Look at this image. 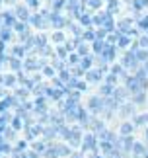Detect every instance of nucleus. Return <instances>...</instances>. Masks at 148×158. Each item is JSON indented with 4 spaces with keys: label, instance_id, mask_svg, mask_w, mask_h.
<instances>
[{
    "label": "nucleus",
    "instance_id": "nucleus-10",
    "mask_svg": "<svg viewBox=\"0 0 148 158\" xmlns=\"http://www.w3.org/2000/svg\"><path fill=\"white\" fill-rule=\"evenodd\" d=\"M121 111H123V115H131V113H133V106H125Z\"/></svg>",
    "mask_w": 148,
    "mask_h": 158
},
{
    "label": "nucleus",
    "instance_id": "nucleus-15",
    "mask_svg": "<svg viewBox=\"0 0 148 158\" xmlns=\"http://www.w3.org/2000/svg\"><path fill=\"white\" fill-rule=\"evenodd\" d=\"M101 94H111V86H103L101 88Z\"/></svg>",
    "mask_w": 148,
    "mask_h": 158
},
{
    "label": "nucleus",
    "instance_id": "nucleus-13",
    "mask_svg": "<svg viewBox=\"0 0 148 158\" xmlns=\"http://www.w3.org/2000/svg\"><path fill=\"white\" fill-rule=\"evenodd\" d=\"M94 49L96 51H101L103 49V43H101V41H96V43H94Z\"/></svg>",
    "mask_w": 148,
    "mask_h": 158
},
{
    "label": "nucleus",
    "instance_id": "nucleus-3",
    "mask_svg": "<svg viewBox=\"0 0 148 158\" xmlns=\"http://www.w3.org/2000/svg\"><path fill=\"white\" fill-rule=\"evenodd\" d=\"M131 133H133V123H123L121 125V135L123 137H131Z\"/></svg>",
    "mask_w": 148,
    "mask_h": 158
},
{
    "label": "nucleus",
    "instance_id": "nucleus-8",
    "mask_svg": "<svg viewBox=\"0 0 148 158\" xmlns=\"http://www.w3.org/2000/svg\"><path fill=\"white\" fill-rule=\"evenodd\" d=\"M117 41H119V45H121V47H127V45H129V37H127V35H123V33L119 35V37H117Z\"/></svg>",
    "mask_w": 148,
    "mask_h": 158
},
{
    "label": "nucleus",
    "instance_id": "nucleus-4",
    "mask_svg": "<svg viewBox=\"0 0 148 158\" xmlns=\"http://www.w3.org/2000/svg\"><path fill=\"white\" fill-rule=\"evenodd\" d=\"M133 152H134V156H144V154H146V148H144L140 143H134V147H133Z\"/></svg>",
    "mask_w": 148,
    "mask_h": 158
},
{
    "label": "nucleus",
    "instance_id": "nucleus-16",
    "mask_svg": "<svg viewBox=\"0 0 148 158\" xmlns=\"http://www.w3.org/2000/svg\"><path fill=\"white\" fill-rule=\"evenodd\" d=\"M82 64H84V69H88V66L92 64V59H84V63H82Z\"/></svg>",
    "mask_w": 148,
    "mask_h": 158
},
{
    "label": "nucleus",
    "instance_id": "nucleus-2",
    "mask_svg": "<svg viewBox=\"0 0 148 158\" xmlns=\"http://www.w3.org/2000/svg\"><path fill=\"white\" fill-rule=\"evenodd\" d=\"M121 147H123V150H127V152H129V150H133V147H134L133 137H125V139L121 141Z\"/></svg>",
    "mask_w": 148,
    "mask_h": 158
},
{
    "label": "nucleus",
    "instance_id": "nucleus-1",
    "mask_svg": "<svg viewBox=\"0 0 148 158\" xmlns=\"http://www.w3.org/2000/svg\"><path fill=\"white\" fill-rule=\"evenodd\" d=\"M96 148H97L96 137L94 135H86L84 137V143H82V150H96Z\"/></svg>",
    "mask_w": 148,
    "mask_h": 158
},
{
    "label": "nucleus",
    "instance_id": "nucleus-20",
    "mask_svg": "<svg viewBox=\"0 0 148 158\" xmlns=\"http://www.w3.org/2000/svg\"><path fill=\"white\" fill-rule=\"evenodd\" d=\"M26 158H37V154L35 152H29V154H26Z\"/></svg>",
    "mask_w": 148,
    "mask_h": 158
},
{
    "label": "nucleus",
    "instance_id": "nucleus-22",
    "mask_svg": "<svg viewBox=\"0 0 148 158\" xmlns=\"http://www.w3.org/2000/svg\"><path fill=\"white\" fill-rule=\"evenodd\" d=\"M146 72H148V63H146Z\"/></svg>",
    "mask_w": 148,
    "mask_h": 158
},
{
    "label": "nucleus",
    "instance_id": "nucleus-5",
    "mask_svg": "<svg viewBox=\"0 0 148 158\" xmlns=\"http://www.w3.org/2000/svg\"><path fill=\"white\" fill-rule=\"evenodd\" d=\"M146 123H148V113L138 115V117H134V125H146Z\"/></svg>",
    "mask_w": 148,
    "mask_h": 158
},
{
    "label": "nucleus",
    "instance_id": "nucleus-17",
    "mask_svg": "<svg viewBox=\"0 0 148 158\" xmlns=\"http://www.w3.org/2000/svg\"><path fill=\"white\" fill-rule=\"evenodd\" d=\"M90 20H92V18H90V16H86V14L82 16V23H90Z\"/></svg>",
    "mask_w": 148,
    "mask_h": 158
},
{
    "label": "nucleus",
    "instance_id": "nucleus-6",
    "mask_svg": "<svg viewBox=\"0 0 148 158\" xmlns=\"http://www.w3.org/2000/svg\"><path fill=\"white\" fill-rule=\"evenodd\" d=\"M144 102H146V94L144 92H138V94H134V104H144Z\"/></svg>",
    "mask_w": 148,
    "mask_h": 158
},
{
    "label": "nucleus",
    "instance_id": "nucleus-11",
    "mask_svg": "<svg viewBox=\"0 0 148 158\" xmlns=\"http://www.w3.org/2000/svg\"><path fill=\"white\" fill-rule=\"evenodd\" d=\"M35 150H37V152H45L47 148H45V144H43V143H37L35 144Z\"/></svg>",
    "mask_w": 148,
    "mask_h": 158
},
{
    "label": "nucleus",
    "instance_id": "nucleus-19",
    "mask_svg": "<svg viewBox=\"0 0 148 158\" xmlns=\"http://www.w3.org/2000/svg\"><path fill=\"white\" fill-rule=\"evenodd\" d=\"M138 43H140V45H148V37H142V39L138 41Z\"/></svg>",
    "mask_w": 148,
    "mask_h": 158
},
{
    "label": "nucleus",
    "instance_id": "nucleus-9",
    "mask_svg": "<svg viewBox=\"0 0 148 158\" xmlns=\"http://www.w3.org/2000/svg\"><path fill=\"white\" fill-rule=\"evenodd\" d=\"M88 78H90V80H100V78H101V72H90Z\"/></svg>",
    "mask_w": 148,
    "mask_h": 158
},
{
    "label": "nucleus",
    "instance_id": "nucleus-7",
    "mask_svg": "<svg viewBox=\"0 0 148 158\" xmlns=\"http://www.w3.org/2000/svg\"><path fill=\"white\" fill-rule=\"evenodd\" d=\"M134 55H137V60H146L148 59V51H134Z\"/></svg>",
    "mask_w": 148,
    "mask_h": 158
},
{
    "label": "nucleus",
    "instance_id": "nucleus-12",
    "mask_svg": "<svg viewBox=\"0 0 148 158\" xmlns=\"http://www.w3.org/2000/svg\"><path fill=\"white\" fill-rule=\"evenodd\" d=\"M90 6H92V8H100L101 2H100V0H90Z\"/></svg>",
    "mask_w": 148,
    "mask_h": 158
},
{
    "label": "nucleus",
    "instance_id": "nucleus-21",
    "mask_svg": "<svg viewBox=\"0 0 148 158\" xmlns=\"http://www.w3.org/2000/svg\"><path fill=\"white\" fill-rule=\"evenodd\" d=\"M144 135H146V141H148V127H146V133H144Z\"/></svg>",
    "mask_w": 148,
    "mask_h": 158
},
{
    "label": "nucleus",
    "instance_id": "nucleus-14",
    "mask_svg": "<svg viewBox=\"0 0 148 158\" xmlns=\"http://www.w3.org/2000/svg\"><path fill=\"white\" fill-rule=\"evenodd\" d=\"M94 35H96L94 31H86L84 33V39H94Z\"/></svg>",
    "mask_w": 148,
    "mask_h": 158
},
{
    "label": "nucleus",
    "instance_id": "nucleus-18",
    "mask_svg": "<svg viewBox=\"0 0 148 158\" xmlns=\"http://www.w3.org/2000/svg\"><path fill=\"white\" fill-rule=\"evenodd\" d=\"M140 27H148V18H144V20L140 22Z\"/></svg>",
    "mask_w": 148,
    "mask_h": 158
}]
</instances>
